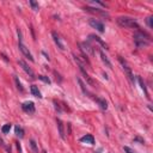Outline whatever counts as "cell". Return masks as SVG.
Segmentation results:
<instances>
[{
  "label": "cell",
  "instance_id": "6",
  "mask_svg": "<svg viewBox=\"0 0 153 153\" xmlns=\"http://www.w3.org/2000/svg\"><path fill=\"white\" fill-rule=\"evenodd\" d=\"M18 64H19V66H22V68L25 71V73L30 76V78H31V79H35V74H34V72H32V69H31V68L28 66V64H26L25 61L19 60V61H18Z\"/></svg>",
  "mask_w": 153,
  "mask_h": 153
},
{
  "label": "cell",
  "instance_id": "11",
  "mask_svg": "<svg viewBox=\"0 0 153 153\" xmlns=\"http://www.w3.org/2000/svg\"><path fill=\"white\" fill-rule=\"evenodd\" d=\"M80 141L81 142H86V144H90V145H94V138L91 134H86V135L81 136L80 138Z\"/></svg>",
  "mask_w": 153,
  "mask_h": 153
},
{
  "label": "cell",
  "instance_id": "12",
  "mask_svg": "<svg viewBox=\"0 0 153 153\" xmlns=\"http://www.w3.org/2000/svg\"><path fill=\"white\" fill-rule=\"evenodd\" d=\"M99 54H101V59H102L103 64L105 65V66H106L108 68H110V69H111V68H112V65H111V62L109 61V59H108V56H106L105 54H104V51L101 50V51H99Z\"/></svg>",
  "mask_w": 153,
  "mask_h": 153
},
{
  "label": "cell",
  "instance_id": "9",
  "mask_svg": "<svg viewBox=\"0 0 153 153\" xmlns=\"http://www.w3.org/2000/svg\"><path fill=\"white\" fill-rule=\"evenodd\" d=\"M18 46H19V49H21V51L23 53V55L26 56V58H28L30 61H34V58H32V55H31V53H30L29 49H28V48H26L25 46L23 44V43L19 42V43H18Z\"/></svg>",
  "mask_w": 153,
  "mask_h": 153
},
{
  "label": "cell",
  "instance_id": "1",
  "mask_svg": "<svg viewBox=\"0 0 153 153\" xmlns=\"http://www.w3.org/2000/svg\"><path fill=\"white\" fill-rule=\"evenodd\" d=\"M134 43L138 48H144L147 47L149 44V36L146 32H142V31H138L134 34Z\"/></svg>",
  "mask_w": 153,
  "mask_h": 153
},
{
  "label": "cell",
  "instance_id": "31",
  "mask_svg": "<svg viewBox=\"0 0 153 153\" xmlns=\"http://www.w3.org/2000/svg\"><path fill=\"white\" fill-rule=\"evenodd\" d=\"M43 153H47V151H43Z\"/></svg>",
  "mask_w": 153,
  "mask_h": 153
},
{
  "label": "cell",
  "instance_id": "20",
  "mask_svg": "<svg viewBox=\"0 0 153 153\" xmlns=\"http://www.w3.org/2000/svg\"><path fill=\"white\" fill-rule=\"evenodd\" d=\"M30 147H31L34 153H38V147H37V144L35 142V140H30Z\"/></svg>",
  "mask_w": 153,
  "mask_h": 153
},
{
  "label": "cell",
  "instance_id": "2",
  "mask_svg": "<svg viewBox=\"0 0 153 153\" xmlns=\"http://www.w3.org/2000/svg\"><path fill=\"white\" fill-rule=\"evenodd\" d=\"M117 23L121 26H124V28H135V29H139V24L130 17H119L117 18Z\"/></svg>",
  "mask_w": 153,
  "mask_h": 153
},
{
  "label": "cell",
  "instance_id": "19",
  "mask_svg": "<svg viewBox=\"0 0 153 153\" xmlns=\"http://www.w3.org/2000/svg\"><path fill=\"white\" fill-rule=\"evenodd\" d=\"M14 132H16V135L18 136V138H24V129L22 127H19V126H17V127L14 128Z\"/></svg>",
  "mask_w": 153,
  "mask_h": 153
},
{
  "label": "cell",
  "instance_id": "14",
  "mask_svg": "<svg viewBox=\"0 0 153 153\" xmlns=\"http://www.w3.org/2000/svg\"><path fill=\"white\" fill-rule=\"evenodd\" d=\"M90 38H92L93 41H96L97 43H99V44H101L103 48H105V49H109V48H108V44H106V43L104 42V41H103L101 37H98V36H96V35H90Z\"/></svg>",
  "mask_w": 153,
  "mask_h": 153
},
{
  "label": "cell",
  "instance_id": "5",
  "mask_svg": "<svg viewBox=\"0 0 153 153\" xmlns=\"http://www.w3.org/2000/svg\"><path fill=\"white\" fill-rule=\"evenodd\" d=\"M85 11L90 13H93V14H97V16H101V17H104V18H109V14L108 12H105L104 10H99V9H94V7H90V6H86L84 7Z\"/></svg>",
  "mask_w": 153,
  "mask_h": 153
},
{
  "label": "cell",
  "instance_id": "27",
  "mask_svg": "<svg viewBox=\"0 0 153 153\" xmlns=\"http://www.w3.org/2000/svg\"><path fill=\"white\" fill-rule=\"evenodd\" d=\"M17 149L19 153H22V147H21V145H19V142H17Z\"/></svg>",
  "mask_w": 153,
  "mask_h": 153
},
{
  "label": "cell",
  "instance_id": "17",
  "mask_svg": "<svg viewBox=\"0 0 153 153\" xmlns=\"http://www.w3.org/2000/svg\"><path fill=\"white\" fill-rule=\"evenodd\" d=\"M31 93L34 94L35 97H37V98H42L41 91L38 90V87H37L36 85H31Z\"/></svg>",
  "mask_w": 153,
  "mask_h": 153
},
{
  "label": "cell",
  "instance_id": "3",
  "mask_svg": "<svg viewBox=\"0 0 153 153\" xmlns=\"http://www.w3.org/2000/svg\"><path fill=\"white\" fill-rule=\"evenodd\" d=\"M80 49L81 51L84 53V55L85 56H93L94 55V48L90 44L89 42H83L80 43Z\"/></svg>",
  "mask_w": 153,
  "mask_h": 153
},
{
  "label": "cell",
  "instance_id": "23",
  "mask_svg": "<svg viewBox=\"0 0 153 153\" xmlns=\"http://www.w3.org/2000/svg\"><path fill=\"white\" fill-rule=\"evenodd\" d=\"M29 4L31 5V7H32V10H34V11H38V4L36 3V1H34V0H30Z\"/></svg>",
  "mask_w": 153,
  "mask_h": 153
},
{
  "label": "cell",
  "instance_id": "29",
  "mask_svg": "<svg viewBox=\"0 0 153 153\" xmlns=\"http://www.w3.org/2000/svg\"><path fill=\"white\" fill-rule=\"evenodd\" d=\"M68 134H71V123H68Z\"/></svg>",
  "mask_w": 153,
  "mask_h": 153
},
{
  "label": "cell",
  "instance_id": "4",
  "mask_svg": "<svg viewBox=\"0 0 153 153\" xmlns=\"http://www.w3.org/2000/svg\"><path fill=\"white\" fill-rule=\"evenodd\" d=\"M119 61L121 62V65H122V67H123V69H124V73L127 74V78L130 80V83H133L134 84V76H133V73H132V69L128 67V65H127V62L124 61L121 56H119Z\"/></svg>",
  "mask_w": 153,
  "mask_h": 153
},
{
  "label": "cell",
  "instance_id": "18",
  "mask_svg": "<svg viewBox=\"0 0 153 153\" xmlns=\"http://www.w3.org/2000/svg\"><path fill=\"white\" fill-rule=\"evenodd\" d=\"M138 81H139V84H140V86H141V90L145 92V96H146L147 98H149L148 92H147V89H146V85H145L144 80H142V78H141V76H139V78H138Z\"/></svg>",
  "mask_w": 153,
  "mask_h": 153
},
{
  "label": "cell",
  "instance_id": "8",
  "mask_svg": "<svg viewBox=\"0 0 153 153\" xmlns=\"http://www.w3.org/2000/svg\"><path fill=\"white\" fill-rule=\"evenodd\" d=\"M89 23H90V25L92 26V28H94L96 30H98L99 32H104V25H103V23L96 21V19H90Z\"/></svg>",
  "mask_w": 153,
  "mask_h": 153
},
{
  "label": "cell",
  "instance_id": "13",
  "mask_svg": "<svg viewBox=\"0 0 153 153\" xmlns=\"http://www.w3.org/2000/svg\"><path fill=\"white\" fill-rule=\"evenodd\" d=\"M56 123H58V129H59V134L61 139H65V129H64V123L60 119L56 120Z\"/></svg>",
  "mask_w": 153,
  "mask_h": 153
},
{
  "label": "cell",
  "instance_id": "7",
  "mask_svg": "<svg viewBox=\"0 0 153 153\" xmlns=\"http://www.w3.org/2000/svg\"><path fill=\"white\" fill-rule=\"evenodd\" d=\"M22 109L28 112V114H34L35 112V104L32 102H25L22 104Z\"/></svg>",
  "mask_w": 153,
  "mask_h": 153
},
{
  "label": "cell",
  "instance_id": "30",
  "mask_svg": "<svg viewBox=\"0 0 153 153\" xmlns=\"http://www.w3.org/2000/svg\"><path fill=\"white\" fill-rule=\"evenodd\" d=\"M0 145H1V146H5L4 141H3V139H1V138H0Z\"/></svg>",
  "mask_w": 153,
  "mask_h": 153
},
{
  "label": "cell",
  "instance_id": "16",
  "mask_svg": "<svg viewBox=\"0 0 153 153\" xmlns=\"http://www.w3.org/2000/svg\"><path fill=\"white\" fill-rule=\"evenodd\" d=\"M94 101L98 103V105H99V108H101L102 110H106V109H108V103H106L104 99H102V98H94Z\"/></svg>",
  "mask_w": 153,
  "mask_h": 153
},
{
  "label": "cell",
  "instance_id": "24",
  "mask_svg": "<svg viewBox=\"0 0 153 153\" xmlns=\"http://www.w3.org/2000/svg\"><path fill=\"white\" fill-rule=\"evenodd\" d=\"M38 79H40V80H42V81H44L46 84H50V79H49L48 76H46V75H38Z\"/></svg>",
  "mask_w": 153,
  "mask_h": 153
},
{
  "label": "cell",
  "instance_id": "28",
  "mask_svg": "<svg viewBox=\"0 0 153 153\" xmlns=\"http://www.w3.org/2000/svg\"><path fill=\"white\" fill-rule=\"evenodd\" d=\"M135 140H136V141H140L141 144H144V140H142L141 138H139V136H138V138H135Z\"/></svg>",
  "mask_w": 153,
  "mask_h": 153
},
{
  "label": "cell",
  "instance_id": "15",
  "mask_svg": "<svg viewBox=\"0 0 153 153\" xmlns=\"http://www.w3.org/2000/svg\"><path fill=\"white\" fill-rule=\"evenodd\" d=\"M76 81H78V83H79V86H80V89H81V91H83V93L84 94H86V96H91V94H90V92L89 91H87V89H86V86H85V84H84V83H83V80H81L80 78H76Z\"/></svg>",
  "mask_w": 153,
  "mask_h": 153
},
{
  "label": "cell",
  "instance_id": "21",
  "mask_svg": "<svg viewBox=\"0 0 153 153\" xmlns=\"http://www.w3.org/2000/svg\"><path fill=\"white\" fill-rule=\"evenodd\" d=\"M14 83H16V85H17V89L19 90L21 92H23V91H24V87H23V85H22V83L19 81L18 76H14Z\"/></svg>",
  "mask_w": 153,
  "mask_h": 153
},
{
  "label": "cell",
  "instance_id": "10",
  "mask_svg": "<svg viewBox=\"0 0 153 153\" xmlns=\"http://www.w3.org/2000/svg\"><path fill=\"white\" fill-rule=\"evenodd\" d=\"M51 36H53V40H54V42L56 43V46H58V48H59L60 50H65V46H64V43L61 42V38H60L59 35L56 34L55 31H53Z\"/></svg>",
  "mask_w": 153,
  "mask_h": 153
},
{
  "label": "cell",
  "instance_id": "25",
  "mask_svg": "<svg viewBox=\"0 0 153 153\" xmlns=\"http://www.w3.org/2000/svg\"><path fill=\"white\" fill-rule=\"evenodd\" d=\"M146 23H147V25H148L149 28H153V18L152 17L147 18V19H146Z\"/></svg>",
  "mask_w": 153,
  "mask_h": 153
},
{
  "label": "cell",
  "instance_id": "32",
  "mask_svg": "<svg viewBox=\"0 0 153 153\" xmlns=\"http://www.w3.org/2000/svg\"><path fill=\"white\" fill-rule=\"evenodd\" d=\"M96 153H101V152H96Z\"/></svg>",
  "mask_w": 153,
  "mask_h": 153
},
{
  "label": "cell",
  "instance_id": "22",
  "mask_svg": "<svg viewBox=\"0 0 153 153\" xmlns=\"http://www.w3.org/2000/svg\"><path fill=\"white\" fill-rule=\"evenodd\" d=\"M11 127H12V126H11V124L10 123H7V124H5L4 127L1 128V132L4 133V134H7V133L10 132V129H11Z\"/></svg>",
  "mask_w": 153,
  "mask_h": 153
},
{
  "label": "cell",
  "instance_id": "26",
  "mask_svg": "<svg viewBox=\"0 0 153 153\" xmlns=\"http://www.w3.org/2000/svg\"><path fill=\"white\" fill-rule=\"evenodd\" d=\"M123 149H124V152L126 153H136L135 151H133V149L130 148V147H128V146H124Z\"/></svg>",
  "mask_w": 153,
  "mask_h": 153
}]
</instances>
